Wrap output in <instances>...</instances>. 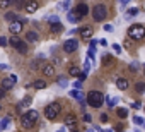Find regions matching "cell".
I'll list each match as a JSON object with an SVG mask.
<instances>
[{
    "mask_svg": "<svg viewBox=\"0 0 145 132\" xmlns=\"http://www.w3.org/2000/svg\"><path fill=\"white\" fill-rule=\"evenodd\" d=\"M38 7H39V5H38L36 0H29V2L26 4V12H27V14H33V12L38 11Z\"/></svg>",
    "mask_w": 145,
    "mask_h": 132,
    "instance_id": "14",
    "label": "cell"
},
{
    "mask_svg": "<svg viewBox=\"0 0 145 132\" xmlns=\"http://www.w3.org/2000/svg\"><path fill=\"white\" fill-rule=\"evenodd\" d=\"M56 132H67V129H65V127H60V129H58Z\"/></svg>",
    "mask_w": 145,
    "mask_h": 132,
    "instance_id": "44",
    "label": "cell"
},
{
    "mask_svg": "<svg viewBox=\"0 0 145 132\" xmlns=\"http://www.w3.org/2000/svg\"><path fill=\"white\" fill-rule=\"evenodd\" d=\"M103 63H104V65H111V63H113V57H111V55H104V57H103Z\"/></svg>",
    "mask_w": 145,
    "mask_h": 132,
    "instance_id": "27",
    "label": "cell"
},
{
    "mask_svg": "<svg viewBox=\"0 0 145 132\" xmlns=\"http://www.w3.org/2000/svg\"><path fill=\"white\" fill-rule=\"evenodd\" d=\"M67 53H74V51H77V48H79V41L77 40H67L65 43H63V46H61Z\"/></svg>",
    "mask_w": 145,
    "mask_h": 132,
    "instance_id": "7",
    "label": "cell"
},
{
    "mask_svg": "<svg viewBox=\"0 0 145 132\" xmlns=\"http://www.w3.org/2000/svg\"><path fill=\"white\" fill-rule=\"evenodd\" d=\"M22 28H24V24L21 22V19H19V21H14V22L9 24V31H10L12 34H19V33L22 31Z\"/></svg>",
    "mask_w": 145,
    "mask_h": 132,
    "instance_id": "9",
    "label": "cell"
},
{
    "mask_svg": "<svg viewBox=\"0 0 145 132\" xmlns=\"http://www.w3.org/2000/svg\"><path fill=\"white\" fill-rule=\"evenodd\" d=\"M0 110H2V106H0Z\"/></svg>",
    "mask_w": 145,
    "mask_h": 132,
    "instance_id": "49",
    "label": "cell"
},
{
    "mask_svg": "<svg viewBox=\"0 0 145 132\" xmlns=\"http://www.w3.org/2000/svg\"><path fill=\"white\" fill-rule=\"evenodd\" d=\"M16 82H17V77H16L14 74H9L7 77H4V81H2V88H4V89H12V88L16 86Z\"/></svg>",
    "mask_w": 145,
    "mask_h": 132,
    "instance_id": "8",
    "label": "cell"
},
{
    "mask_svg": "<svg viewBox=\"0 0 145 132\" xmlns=\"http://www.w3.org/2000/svg\"><path fill=\"white\" fill-rule=\"evenodd\" d=\"M80 86H82V81H75V82H74V88H75V89H80Z\"/></svg>",
    "mask_w": 145,
    "mask_h": 132,
    "instance_id": "37",
    "label": "cell"
},
{
    "mask_svg": "<svg viewBox=\"0 0 145 132\" xmlns=\"http://www.w3.org/2000/svg\"><path fill=\"white\" fill-rule=\"evenodd\" d=\"M41 71H43V74H44V76L53 77V76H55V65H53V63H44Z\"/></svg>",
    "mask_w": 145,
    "mask_h": 132,
    "instance_id": "11",
    "label": "cell"
},
{
    "mask_svg": "<svg viewBox=\"0 0 145 132\" xmlns=\"http://www.w3.org/2000/svg\"><path fill=\"white\" fill-rule=\"evenodd\" d=\"M138 14V9H130L128 12H126V17H133V16H137Z\"/></svg>",
    "mask_w": 145,
    "mask_h": 132,
    "instance_id": "31",
    "label": "cell"
},
{
    "mask_svg": "<svg viewBox=\"0 0 145 132\" xmlns=\"http://www.w3.org/2000/svg\"><path fill=\"white\" fill-rule=\"evenodd\" d=\"M68 74H70V76H74V77H79L82 72L79 71V67H77V65H72V67L68 69Z\"/></svg>",
    "mask_w": 145,
    "mask_h": 132,
    "instance_id": "20",
    "label": "cell"
},
{
    "mask_svg": "<svg viewBox=\"0 0 145 132\" xmlns=\"http://www.w3.org/2000/svg\"><path fill=\"white\" fill-rule=\"evenodd\" d=\"M92 17H94V21L103 22V21L108 17V9H106V5H103V4L94 5V9H92Z\"/></svg>",
    "mask_w": 145,
    "mask_h": 132,
    "instance_id": "5",
    "label": "cell"
},
{
    "mask_svg": "<svg viewBox=\"0 0 145 132\" xmlns=\"http://www.w3.org/2000/svg\"><path fill=\"white\" fill-rule=\"evenodd\" d=\"M143 72H145V65H143Z\"/></svg>",
    "mask_w": 145,
    "mask_h": 132,
    "instance_id": "48",
    "label": "cell"
},
{
    "mask_svg": "<svg viewBox=\"0 0 145 132\" xmlns=\"http://www.w3.org/2000/svg\"><path fill=\"white\" fill-rule=\"evenodd\" d=\"M9 43H10V45H12L19 53H22V55H24V53H27V45H26V43H24L17 34H14V36L9 40Z\"/></svg>",
    "mask_w": 145,
    "mask_h": 132,
    "instance_id": "6",
    "label": "cell"
},
{
    "mask_svg": "<svg viewBox=\"0 0 145 132\" xmlns=\"http://www.w3.org/2000/svg\"><path fill=\"white\" fill-rule=\"evenodd\" d=\"M106 132H114V130H113V129H108V130H106Z\"/></svg>",
    "mask_w": 145,
    "mask_h": 132,
    "instance_id": "46",
    "label": "cell"
},
{
    "mask_svg": "<svg viewBox=\"0 0 145 132\" xmlns=\"http://www.w3.org/2000/svg\"><path fill=\"white\" fill-rule=\"evenodd\" d=\"M5 21H10V22H14V21H19V19H17V16H16L14 12H7V14H5Z\"/></svg>",
    "mask_w": 145,
    "mask_h": 132,
    "instance_id": "25",
    "label": "cell"
},
{
    "mask_svg": "<svg viewBox=\"0 0 145 132\" xmlns=\"http://www.w3.org/2000/svg\"><path fill=\"white\" fill-rule=\"evenodd\" d=\"M67 84H68V81H67L65 77H58V86H61V88H67Z\"/></svg>",
    "mask_w": 145,
    "mask_h": 132,
    "instance_id": "30",
    "label": "cell"
},
{
    "mask_svg": "<svg viewBox=\"0 0 145 132\" xmlns=\"http://www.w3.org/2000/svg\"><path fill=\"white\" fill-rule=\"evenodd\" d=\"M67 19H68V22H72V24H75V22H79V21H80V17H79L75 12H68Z\"/></svg>",
    "mask_w": 145,
    "mask_h": 132,
    "instance_id": "19",
    "label": "cell"
},
{
    "mask_svg": "<svg viewBox=\"0 0 145 132\" xmlns=\"http://www.w3.org/2000/svg\"><path fill=\"white\" fill-rule=\"evenodd\" d=\"M87 132H96V130H94V127H92V129H89V130H87Z\"/></svg>",
    "mask_w": 145,
    "mask_h": 132,
    "instance_id": "45",
    "label": "cell"
},
{
    "mask_svg": "<svg viewBox=\"0 0 145 132\" xmlns=\"http://www.w3.org/2000/svg\"><path fill=\"white\" fill-rule=\"evenodd\" d=\"M56 22H60V19H58L56 16H50V17H48V24H50V26H53V24H56Z\"/></svg>",
    "mask_w": 145,
    "mask_h": 132,
    "instance_id": "28",
    "label": "cell"
},
{
    "mask_svg": "<svg viewBox=\"0 0 145 132\" xmlns=\"http://www.w3.org/2000/svg\"><path fill=\"white\" fill-rule=\"evenodd\" d=\"M104 29H106V31H113V26H111V24H106Z\"/></svg>",
    "mask_w": 145,
    "mask_h": 132,
    "instance_id": "41",
    "label": "cell"
},
{
    "mask_svg": "<svg viewBox=\"0 0 145 132\" xmlns=\"http://www.w3.org/2000/svg\"><path fill=\"white\" fill-rule=\"evenodd\" d=\"M94 130H96V132H104V130H101V127H97V125L94 127Z\"/></svg>",
    "mask_w": 145,
    "mask_h": 132,
    "instance_id": "43",
    "label": "cell"
},
{
    "mask_svg": "<svg viewBox=\"0 0 145 132\" xmlns=\"http://www.w3.org/2000/svg\"><path fill=\"white\" fill-rule=\"evenodd\" d=\"M99 118H101V122H103V123H106V122L109 120V115H108V113H101V115H99Z\"/></svg>",
    "mask_w": 145,
    "mask_h": 132,
    "instance_id": "33",
    "label": "cell"
},
{
    "mask_svg": "<svg viewBox=\"0 0 145 132\" xmlns=\"http://www.w3.org/2000/svg\"><path fill=\"white\" fill-rule=\"evenodd\" d=\"M74 12L82 19V17H86V16L89 14V7H87L86 4H79V5H75V11H74Z\"/></svg>",
    "mask_w": 145,
    "mask_h": 132,
    "instance_id": "10",
    "label": "cell"
},
{
    "mask_svg": "<svg viewBox=\"0 0 145 132\" xmlns=\"http://www.w3.org/2000/svg\"><path fill=\"white\" fill-rule=\"evenodd\" d=\"M116 103H118V98H114V96H106V105H108L109 108H114Z\"/></svg>",
    "mask_w": 145,
    "mask_h": 132,
    "instance_id": "22",
    "label": "cell"
},
{
    "mask_svg": "<svg viewBox=\"0 0 145 132\" xmlns=\"http://www.w3.org/2000/svg\"><path fill=\"white\" fill-rule=\"evenodd\" d=\"M26 40H27V41H31V43H34V41H38V40H39V36H38V33H36V31H29V33L26 34Z\"/></svg>",
    "mask_w": 145,
    "mask_h": 132,
    "instance_id": "18",
    "label": "cell"
},
{
    "mask_svg": "<svg viewBox=\"0 0 145 132\" xmlns=\"http://www.w3.org/2000/svg\"><path fill=\"white\" fill-rule=\"evenodd\" d=\"M72 132H79V130H75V129H74V130H72Z\"/></svg>",
    "mask_w": 145,
    "mask_h": 132,
    "instance_id": "47",
    "label": "cell"
},
{
    "mask_svg": "<svg viewBox=\"0 0 145 132\" xmlns=\"http://www.w3.org/2000/svg\"><path fill=\"white\" fill-rule=\"evenodd\" d=\"M7 43H9V41H7V38H4V36L0 38V46H5Z\"/></svg>",
    "mask_w": 145,
    "mask_h": 132,
    "instance_id": "36",
    "label": "cell"
},
{
    "mask_svg": "<svg viewBox=\"0 0 145 132\" xmlns=\"http://www.w3.org/2000/svg\"><path fill=\"white\" fill-rule=\"evenodd\" d=\"M65 125H67V127H74V129H75V125H77V117H75V115H72V113H70V115H67V117H65Z\"/></svg>",
    "mask_w": 145,
    "mask_h": 132,
    "instance_id": "15",
    "label": "cell"
},
{
    "mask_svg": "<svg viewBox=\"0 0 145 132\" xmlns=\"http://www.w3.org/2000/svg\"><path fill=\"white\" fill-rule=\"evenodd\" d=\"M21 105H22V106H29V105H31V96H26V98L21 101Z\"/></svg>",
    "mask_w": 145,
    "mask_h": 132,
    "instance_id": "32",
    "label": "cell"
},
{
    "mask_svg": "<svg viewBox=\"0 0 145 132\" xmlns=\"http://www.w3.org/2000/svg\"><path fill=\"white\" fill-rule=\"evenodd\" d=\"M118 117L120 118H126L128 117V110L126 108H118Z\"/></svg>",
    "mask_w": 145,
    "mask_h": 132,
    "instance_id": "26",
    "label": "cell"
},
{
    "mask_svg": "<svg viewBox=\"0 0 145 132\" xmlns=\"http://www.w3.org/2000/svg\"><path fill=\"white\" fill-rule=\"evenodd\" d=\"M79 34H80V38H82L84 41L92 40V29H91V28H82V29L79 31Z\"/></svg>",
    "mask_w": 145,
    "mask_h": 132,
    "instance_id": "12",
    "label": "cell"
},
{
    "mask_svg": "<svg viewBox=\"0 0 145 132\" xmlns=\"http://www.w3.org/2000/svg\"><path fill=\"white\" fill-rule=\"evenodd\" d=\"M4 96H5V89H4V88H0V100H2Z\"/></svg>",
    "mask_w": 145,
    "mask_h": 132,
    "instance_id": "39",
    "label": "cell"
},
{
    "mask_svg": "<svg viewBox=\"0 0 145 132\" xmlns=\"http://www.w3.org/2000/svg\"><path fill=\"white\" fill-rule=\"evenodd\" d=\"M10 125V117H5L2 122H0V130H4V129H7Z\"/></svg>",
    "mask_w": 145,
    "mask_h": 132,
    "instance_id": "24",
    "label": "cell"
},
{
    "mask_svg": "<svg viewBox=\"0 0 145 132\" xmlns=\"http://www.w3.org/2000/svg\"><path fill=\"white\" fill-rule=\"evenodd\" d=\"M131 106H133V108H135V110H138V108H140V106H142V105H140V103H138V101H135V103H133V105H131Z\"/></svg>",
    "mask_w": 145,
    "mask_h": 132,
    "instance_id": "40",
    "label": "cell"
},
{
    "mask_svg": "<svg viewBox=\"0 0 145 132\" xmlns=\"http://www.w3.org/2000/svg\"><path fill=\"white\" fill-rule=\"evenodd\" d=\"M128 36L135 41H140L145 38V26L143 24H133L128 28Z\"/></svg>",
    "mask_w": 145,
    "mask_h": 132,
    "instance_id": "2",
    "label": "cell"
},
{
    "mask_svg": "<svg viewBox=\"0 0 145 132\" xmlns=\"http://www.w3.org/2000/svg\"><path fill=\"white\" fill-rule=\"evenodd\" d=\"M33 86H34V89H44V88H46V82H44L43 79H36V81L33 82Z\"/></svg>",
    "mask_w": 145,
    "mask_h": 132,
    "instance_id": "21",
    "label": "cell"
},
{
    "mask_svg": "<svg viewBox=\"0 0 145 132\" xmlns=\"http://www.w3.org/2000/svg\"><path fill=\"white\" fill-rule=\"evenodd\" d=\"M70 96H72V98H77V100H79V101H80L82 105H86V100H84V94H82V93H80L79 89H74V91H70Z\"/></svg>",
    "mask_w": 145,
    "mask_h": 132,
    "instance_id": "16",
    "label": "cell"
},
{
    "mask_svg": "<svg viewBox=\"0 0 145 132\" xmlns=\"http://www.w3.org/2000/svg\"><path fill=\"white\" fill-rule=\"evenodd\" d=\"M60 112H61V105H60V103H56V101L48 103V105H46V108H44V115H46L50 120H55V118L60 115Z\"/></svg>",
    "mask_w": 145,
    "mask_h": 132,
    "instance_id": "4",
    "label": "cell"
},
{
    "mask_svg": "<svg viewBox=\"0 0 145 132\" xmlns=\"http://www.w3.org/2000/svg\"><path fill=\"white\" fill-rule=\"evenodd\" d=\"M113 50H114L116 53H121V46H120V45H116V43L113 45Z\"/></svg>",
    "mask_w": 145,
    "mask_h": 132,
    "instance_id": "35",
    "label": "cell"
},
{
    "mask_svg": "<svg viewBox=\"0 0 145 132\" xmlns=\"http://www.w3.org/2000/svg\"><path fill=\"white\" fill-rule=\"evenodd\" d=\"M128 2H130V0H120V4H121V5H126Z\"/></svg>",
    "mask_w": 145,
    "mask_h": 132,
    "instance_id": "42",
    "label": "cell"
},
{
    "mask_svg": "<svg viewBox=\"0 0 145 132\" xmlns=\"http://www.w3.org/2000/svg\"><path fill=\"white\" fill-rule=\"evenodd\" d=\"M135 89H137L138 94H143L145 93V82H137L135 84Z\"/></svg>",
    "mask_w": 145,
    "mask_h": 132,
    "instance_id": "23",
    "label": "cell"
},
{
    "mask_svg": "<svg viewBox=\"0 0 145 132\" xmlns=\"http://www.w3.org/2000/svg\"><path fill=\"white\" fill-rule=\"evenodd\" d=\"M84 120H86V122H91V120H92V117H91L89 113H86V115H84Z\"/></svg>",
    "mask_w": 145,
    "mask_h": 132,
    "instance_id": "38",
    "label": "cell"
},
{
    "mask_svg": "<svg viewBox=\"0 0 145 132\" xmlns=\"http://www.w3.org/2000/svg\"><path fill=\"white\" fill-rule=\"evenodd\" d=\"M133 122H135L137 125H145V122H143V118H142L140 115H135V117H133Z\"/></svg>",
    "mask_w": 145,
    "mask_h": 132,
    "instance_id": "29",
    "label": "cell"
},
{
    "mask_svg": "<svg viewBox=\"0 0 145 132\" xmlns=\"http://www.w3.org/2000/svg\"><path fill=\"white\" fill-rule=\"evenodd\" d=\"M86 100H87V103H89L92 108H99L106 98H104L103 93H99V91H89V94H87Z\"/></svg>",
    "mask_w": 145,
    "mask_h": 132,
    "instance_id": "3",
    "label": "cell"
},
{
    "mask_svg": "<svg viewBox=\"0 0 145 132\" xmlns=\"http://www.w3.org/2000/svg\"><path fill=\"white\" fill-rule=\"evenodd\" d=\"M10 2H12V0H0V7H7Z\"/></svg>",
    "mask_w": 145,
    "mask_h": 132,
    "instance_id": "34",
    "label": "cell"
},
{
    "mask_svg": "<svg viewBox=\"0 0 145 132\" xmlns=\"http://www.w3.org/2000/svg\"><path fill=\"white\" fill-rule=\"evenodd\" d=\"M50 31H51L53 34H58V33H61V31H63V26H61V22H56V24L50 26Z\"/></svg>",
    "mask_w": 145,
    "mask_h": 132,
    "instance_id": "17",
    "label": "cell"
},
{
    "mask_svg": "<svg viewBox=\"0 0 145 132\" xmlns=\"http://www.w3.org/2000/svg\"><path fill=\"white\" fill-rule=\"evenodd\" d=\"M36 120H38V112L36 110H29L24 115H21V125L24 129H31L36 123Z\"/></svg>",
    "mask_w": 145,
    "mask_h": 132,
    "instance_id": "1",
    "label": "cell"
},
{
    "mask_svg": "<svg viewBox=\"0 0 145 132\" xmlns=\"http://www.w3.org/2000/svg\"><path fill=\"white\" fill-rule=\"evenodd\" d=\"M128 86H130V82H128L125 77H116V88H118V89L125 91V89H128Z\"/></svg>",
    "mask_w": 145,
    "mask_h": 132,
    "instance_id": "13",
    "label": "cell"
}]
</instances>
